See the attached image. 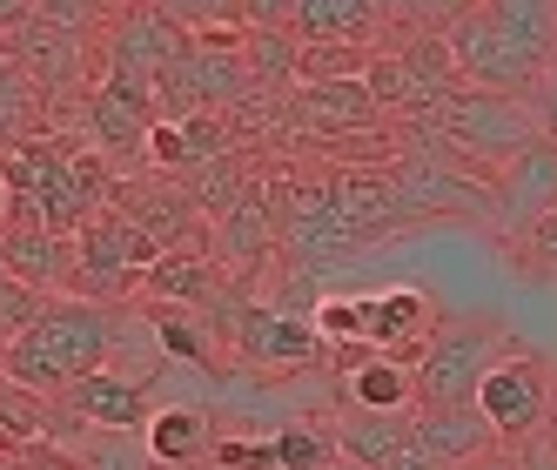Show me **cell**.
Returning a JSON list of instances; mask_svg holds the SVG:
<instances>
[{"label": "cell", "instance_id": "1", "mask_svg": "<svg viewBox=\"0 0 557 470\" xmlns=\"http://www.w3.org/2000/svg\"><path fill=\"white\" fill-rule=\"evenodd\" d=\"M122 336H128V309L54 296L48 317L34 323L21 343H8V383L61 404L74 383H88V376L122 363Z\"/></svg>", "mask_w": 557, "mask_h": 470}, {"label": "cell", "instance_id": "2", "mask_svg": "<svg viewBox=\"0 0 557 470\" xmlns=\"http://www.w3.org/2000/svg\"><path fill=\"white\" fill-rule=\"evenodd\" d=\"M423 122L436 128V141L444 148H457L463 162H476V169H504L517 148H531L537 135H544V122L531 114V101H510V95H484V88H457V95H444Z\"/></svg>", "mask_w": 557, "mask_h": 470}, {"label": "cell", "instance_id": "3", "mask_svg": "<svg viewBox=\"0 0 557 470\" xmlns=\"http://www.w3.org/2000/svg\"><path fill=\"white\" fill-rule=\"evenodd\" d=\"M154 262H162V249H154L128 215L101 209L82 235H74L67 289L82 296V302H108V309H122L128 296H141V283H148V269H154Z\"/></svg>", "mask_w": 557, "mask_h": 470}, {"label": "cell", "instance_id": "4", "mask_svg": "<svg viewBox=\"0 0 557 470\" xmlns=\"http://www.w3.org/2000/svg\"><path fill=\"white\" fill-rule=\"evenodd\" d=\"M510 357L504 349V330L491 317H444L436 336L423 343L417 357V389L430 410H457V404H476L484 376Z\"/></svg>", "mask_w": 557, "mask_h": 470}, {"label": "cell", "instance_id": "5", "mask_svg": "<svg viewBox=\"0 0 557 470\" xmlns=\"http://www.w3.org/2000/svg\"><path fill=\"white\" fill-rule=\"evenodd\" d=\"M550 397H557V370L544 357L510 349V357L484 376V389H476V410L491 417V430L504 444H531L537 430L550 423Z\"/></svg>", "mask_w": 557, "mask_h": 470}, {"label": "cell", "instance_id": "6", "mask_svg": "<svg viewBox=\"0 0 557 470\" xmlns=\"http://www.w3.org/2000/svg\"><path fill=\"white\" fill-rule=\"evenodd\" d=\"M491 215H497V228L510 235V243H524L537 222L557 215V141L550 135H537L531 148H517L510 162L497 169V182H491Z\"/></svg>", "mask_w": 557, "mask_h": 470}, {"label": "cell", "instance_id": "7", "mask_svg": "<svg viewBox=\"0 0 557 470\" xmlns=\"http://www.w3.org/2000/svg\"><path fill=\"white\" fill-rule=\"evenodd\" d=\"M235 363L256 370V376H283V370H309V363H323L330 349L323 336H315L309 317H289V309H275V302H249L243 309V323H235Z\"/></svg>", "mask_w": 557, "mask_h": 470}, {"label": "cell", "instance_id": "8", "mask_svg": "<svg viewBox=\"0 0 557 470\" xmlns=\"http://www.w3.org/2000/svg\"><path fill=\"white\" fill-rule=\"evenodd\" d=\"M444 41H450V61H457V82H463V88L510 95V101H531V95L544 88L537 74H524V67L504 54V41H497V27H491L484 8H457L450 27H444Z\"/></svg>", "mask_w": 557, "mask_h": 470}, {"label": "cell", "instance_id": "9", "mask_svg": "<svg viewBox=\"0 0 557 470\" xmlns=\"http://www.w3.org/2000/svg\"><path fill=\"white\" fill-rule=\"evenodd\" d=\"M182 61H188V34L175 27L169 8H128V14H108L101 67H128V74H141V82L162 88Z\"/></svg>", "mask_w": 557, "mask_h": 470}, {"label": "cell", "instance_id": "10", "mask_svg": "<svg viewBox=\"0 0 557 470\" xmlns=\"http://www.w3.org/2000/svg\"><path fill=\"white\" fill-rule=\"evenodd\" d=\"M108 209L128 215L162 256L195 249V222H202V209L188 202V188L175 175H122V182H114V195H108Z\"/></svg>", "mask_w": 557, "mask_h": 470}, {"label": "cell", "instance_id": "11", "mask_svg": "<svg viewBox=\"0 0 557 470\" xmlns=\"http://www.w3.org/2000/svg\"><path fill=\"white\" fill-rule=\"evenodd\" d=\"M8 48H14V67H21L48 101H67L74 88H82V74H88V34L48 21V8H34V21L14 34ZM82 95H88V88H82Z\"/></svg>", "mask_w": 557, "mask_h": 470}, {"label": "cell", "instance_id": "12", "mask_svg": "<svg viewBox=\"0 0 557 470\" xmlns=\"http://www.w3.org/2000/svg\"><path fill=\"white\" fill-rule=\"evenodd\" d=\"M410 450L436 470H476V463H491L504 450V437L491 430V417L476 410V404H457V410H417L410 417Z\"/></svg>", "mask_w": 557, "mask_h": 470}, {"label": "cell", "instance_id": "13", "mask_svg": "<svg viewBox=\"0 0 557 470\" xmlns=\"http://www.w3.org/2000/svg\"><path fill=\"white\" fill-rule=\"evenodd\" d=\"M389 27L383 0H289L296 48H376Z\"/></svg>", "mask_w": 557, "mask_h": 470}, {"label": "cell", "instance_id": "14", "mask_svg": "<svg viewBox=\"0 0 557 470\" xmlns=\"http://www.w3.org/2000/svg\"><path fill=\"white\" fill-rule=\"evenodd\" d=\"M343 410H370V417H417V410H423L417 363L376 357V349H356V357H343Z\"/></svg>", "mask_w": 557, "mask_h": 470}, {"label": "cell", "instance_id": "15", "mask_svg": "<svg viewBox=\"0 0 557 470\" xmlns=\"http://www.w3.org/2000/svg\"><path fill=\"white\" fill-rule=\"evenodd\" d=\"M61 404L74 410V423H88V430H128V437H141L148 417H154L148 383L128 376V370H101V376H88V383H74Z\"/></svg>", "mask_w": 557, "mask_h": 470}, {"label": "cell", "instance_id": "16", "mask_svg": "<svg viewBox=\"0 0 557 470\" xmlns=\"http://www.w3.org/2000/svg\"><path fill=\"white\" fill-rule=\"evenodd\" d=\"M484 14L497 27L504 54L537 74V82H550V61H557V0H484Z\"/></svg>", "mask_w": 557, "mask_h": 470}, {"label": "cell", "instance_id": "17", "mask_svg": "<svg viewBox=\"0 0 557 470\" xmlns=\"http://www.w3.org/2000/svg\"><path fill=\"white\" fill-rule=\"evenodd\" d=\"M436 302L423 289H376L370 296V349L376 357H396V363H417L423 343L436 336Z\"/></svg>", "mask_w": 557, "mask_h": 470}, {"label": "cell", "instance_id": "18", "mask_svg": "<svg viewBox=\"0 0 557 470\" xmlns=\"http://www.w3.org/2000/svg\"><path fill=\"white\" fill-rule=\"evenodd\" d=\"M289 114H296V128H309V135H349V141L383 122L370 82H315V88H296Z\"/></svg>", "mask_w": 557, "mask_h": 470}, {"label": "cell", "instance_id": "19", "mask_svg": "<svg viewBox=\"0 0 557 470\" xmlns=\"http://www.w3.org/2000/svg\"><path fill=\"white\" fill-rule=\"evenodd\" d=\"M141 444H148V457L162 463V470H202L222 437H215V417H209V410H195V404H162V410L148 417Z\"/></svg>", "mask_w": 557, "mask_h": 470}, {"label": "cell", "instance_id": "20", "mask_svg": "<svg viewBox=\"0 0 557 470\" xmlns=\"http://www.w3.org/2000/svg\"><path fill=\"white\" fill-rule=\"evenodd\" d=\"M141 296L169 302V309H209L215 317V302H228V283H222V262H209V249H175L148 269Z\"/></svg>", "mask_w": 557, "mask_h": 470}, {"label": "cell", "instance_id": "21", "mask_svg": "<svg viewBox=\"0 0 557 470\" xmlns=\"http://www.w3.org/2000/svg\"><path fill=\"white\" fill-rule=\"evenodd\" d=\"M0 262H8V276L27 283V289H67V269H74V243L41 222H14L0 235Z\"/></svg>", "mask_w": 557, "mask_h": 470}, {"label": "cell", "instance_id": "22", "mask_svg": "<svg viewBox=\"0 0 557 470\" xmlns=\"http://www.w3.org/2000/svg\"><path fill=\"white\" fill-rule=\"evenodd\" d=\"M336 457L356 470H389L410 450V417H370V410H343L336 423Z\"/></svg>", "mask_w": 557, "mask_h": 470}, {"label": "cell", "instance_id": "23", "mask_svg": "<svg viewBox=\"0 0 557 470\" xmlns=\"http://www.w3.org/2000/svg\"><path fill=\"white\" fill-rule=\"evenodd\" d=\"M82 128H88V141L108 154V162H114V154H122V162H148V114H135L128 101H114L108 88H95L88 82V95H82Z\"/></svg>", "mask_w": 557, "mask_h": 470}, {"label": "cell", "instance_id": "24", "mask_svg": "<svg viewBox=\"0 0 557 470\" xmlns=\"http://www.w3.org/2000/svg\"><path fill=\"white\" fill-rule=\"evenodd\" d=\"M269 222H275V195H269L262 182L222 215V262L235 269V276H256V269H262V256H269V243H275Z\"/></svg>", "mask_w": 557, "mask_h": 470}, {"label": "cell", "instance_id": "25", "mask_svg": "<svg viewBox=\"0 0 557 470\" xmlns=\"http://www.w3.org/2000/svg\"><path fill=\"white\" fill-rule=\"evenodd\" d=\"M48 141V95L14 67V54H0V148Z\"/></svg>", "mask_w": 557, "mask_h": 470}, {"label": "cell", "instance_id": "26", "mask_svg": "<svg viewBox=\"0 0 557 470\" xmlns=\"http://www.w3.org/2000/svg\"><path fill=\"white\" fill-rule=\"evenodd\" d=\"M54 450H74L82 470H162V463L148 457V444L128 437V430H88V423H74Z\"/></svg>", "mask_w": 557, "mask_h": 470}, {"label": "cell", "instance_id": "27", "mask_svg": "<svg viewBox=\"0 0 557 470\" xmlns=\"http://www.w3.org/2000/svg\"><path fill=\"white\" fill-rule=\"evenodd\" d=\"M275 457H283V470H330V463H343L336 457V430L330 423H309V417L275 430Z\"/></svg>", "mask_w": 557, "mask_h": 470}, {"label": "cell", "instance_id": "28", "mask_svg": "<svg viewBox=\"0 0 557 470\" xmlns=\"http://www.w3.org/2000/svg\"><path fill=\"white\" fill-rule=\"evenodd\" d=\"M370 95H376V108H417L423 114V95H417V82H410V67H404V54H389V48H376V61H370Z\"/></svg>", "mask_w": 557, "mask_h": 470}, {"label": "cell", "instance_id": "29", "mask_svg": "<svg viewBox=\"0 0 557 470\" xmlns=\"http://www.w3.org/2000/svg\"><path fill=\"white\" fill-rule=\"evenodd\" d=\"M209 463H215V470H283V457H275V437H222Z\"/></svg>", "mask_w": 557, "mask_h": 470}, {"label": "cell", "instance_id": "30", "mask_svg": "<svg viewBox=\"0 0 557 470\" xmlns=\"http://www.w3.org/2000/svg\"><path fill=\"white\" fill-rule=\"evenodd\" d=\"M517 256H524L531 269H557V215H550V222H537L524 243H517Z\"/></svg>", "mask_w": 557, "mask_h": 470}, {"label": "cell", "instance_id": "31", "mask_svg": "<svg viewBox=\"0 0 557 470\" xmlns=\"http://www.w3.org/2000/svg\"><path fill=\"white\" fill-rule=\"evenodd\" d=\"M510 457H517V470H557V437H550V430H537V437L517 444Z\"/></svg>", "mask_w": 557, "mask_h": 470}, {"label": "cell", "instance_id": "32", "mask_svg": "<svg viewBox=\"0 0 557 470\" xmlns=\"http://www.w3.org/2000/svg\"><path fill=\"white\" fill-rule=\"evenodd\" d=\"M8 470H82V463H74V457H54V444H34V450L14 457Z\"/></svg>", "mask_w": 557, "mask_h": 470}, {"label": "cell", "instance_id": "33", "mask_svg": "<svg viewBox=\"0 0 557 470\" xmlns=\"http://www.w3.org/2000/svg\"><path fill=\"white\" fill-rule=\"evenodd\" d=\"M34 21V8H27V0H0V34H8V41H14V34Z\"/></svg>", "mask_w": 557, "mask_h": 470}, {"label": "cell", "instance_id": "34", "mask_svg": "<svg viewBox=\"0 0 557 470\" xmlns=\"http://www.w3.org/2000/svg\"><path fill=\"white\" fill-rule=\"evenodd\" d=\"M537 122H544V135L557 141V74H550V82L537 88Z\"/></svg>", "mask_w": 557, "mask_h": 470}, {"label": "cell", "instance_id": "35", "mask_svg": "<svg viewBox=\"0 0 557 470\" xmlns=\"http://www.w3.org/2000/svg\"><path fill=\"white\" fill-rule=\"evenodd\" d=\"M389 470H436V463H423V457H417V450H404V457H396V463H389Z\"/></svg>", "mask_w": 557, "mask_h": 470}, {"label": "cell", "instance_id": "36", "mask_svg": "<svg viewBox=\"0 0 557 470\" xmlns=\"http://www.w3.org/2000/svg\"><path fill=\"white\" fill-rule=\"evenodd\" d=\"M476 470H517V457H510V450H497L491 463H476Z\"/></svg>", "mask_w": 557, "mask_h": 470}, {"label": "cell", "instance_id": "37", "mask_svg": "<svg viewBox=\"0 0 557 470\" xmlns=\"http://www.w3.org/2000/svg\"><path fill=\"white\" fill-rule=\"evenodd\" d=\"M550 437H557V397H550Z\"/></svg>", "mask_w": 557, "mask_h": 470}, {"label": "cell", "instance_id": "38", "mask_svg": "<svg viewBox=\"0 0 557 470\" xmlns=\"http://www.w3.org/2000/svg\"><path fill=\"white\" fill-rule=\"evenodd\" d=\"M330 470H356V463H330Z\"/></svg>", "mask_w": 557, "mask_h": 470}, {"label": "cell", "instance_id": "39", "mask_svg": "<svg viewBox=\"0 0 557 470\" xmlns=\"http://www.w3.org/2000/svg\"><path fill=\"white\" fill-rule=\"evenodd\" d=\"M0 283H8V262H0Z\"/></svg>", "mask_w": 557, "mask_h": 470}]
</instances>
